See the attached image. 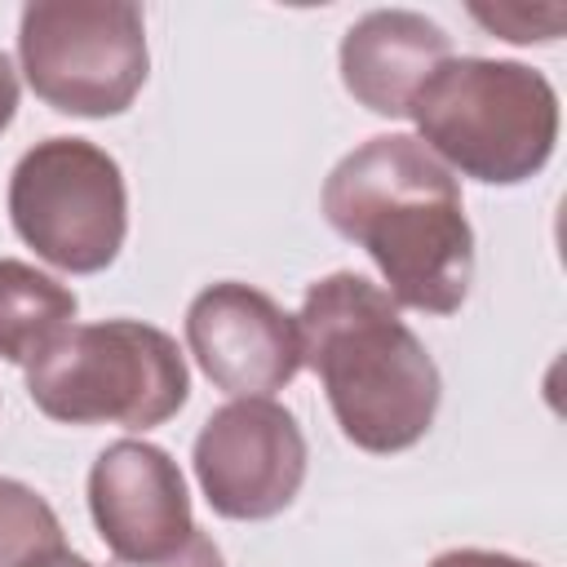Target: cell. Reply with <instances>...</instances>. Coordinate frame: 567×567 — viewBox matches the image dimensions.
<instances>
[{
	"label": "cell",
	"instance_id": "1",
	"mask_svg": "<svg viewBox=\"0 0 567 567\" xmlns=\"http://www.w3.org/2000/svg\"><path fill=\"white\" fill-rule=\"evenodd\" d=\"M319 204L328 226L372 257L394 306L425 315L465 306L474 284V230L461 182L421 137H368L337 159Z\"/></svg>",
	"mask_w": 567,
	"mask_h": 567
},
{
	"label": "cell",
	"instance_id": "2",
	"mask_svg": "<svg viewBox=\"0 0 567 567\" xmlns=\"http://www.w3.org/2000/svg\"><path fill=\"white\" fill-rule=\"evenodd\" d=\"M301 363L323 381L341 434L372 452H408L434 425L443 377L390 292L354 270L323 275L297 310Z\"/></svg>",
	"mask_w": 567,
	"mask_h": 567
},
{
	"label": "cell",
	"instance_id": "3",
	"mask_svg": "<svg viewBox=\"0 0 567 567\" xmlns=\"http://www.w3.org/2000/svg\"><path fill=\"white\" fill-rule=\"evenodd\" d=\"M408 115L443 168L483 186L536 177L558 142L554 84L509 58H447L421 84Z\"/></svg>",
	"mask_w": 567,
	"mask_h": 567
},
{
	"label": "cell",
	"instance_id": "4",
	"mask_svg": "<svg viewBox=\"0 0 567 567\" xmlns=\"http://www.w3.org/2000/svg\"><path fill=\"white\" fill-rule=\"evenodd\" d=\"M31 403L62 425L155 430L190 399L177 341L142 319L75 323L27 368Z\"/></svg>",
	"mask_w": 567,
	"mask_h": 567
},
{
	"label": "cell",
	"instance_id": "5",
	"mask_svg": "<svg viewBox=\"0 0 567 567\" xmlns=\"http://www.w3.org/2000/svg\"><path fill=\"white\" fill-rule=\"evenodd\" d=\"M18 62L53 111L124 115L151 71L142 9L128 0H31L18 18Z\"/></svg>",
	"mask_w": 567,
	"mask_h": 567
},
{
	"label": "cell",
	"instance_id": "6",
	"mask_svg": "<svg viewBox=\"0 0 567 567\" xmlns=\"http://www.w3.org/2000/svg\"><path fill=\"white\" fill-rule=\"evenodd\" d=\"M9 221L40 261L66 275L106 270L128 235V190L115 155L89 137H44L9 173Z\"/></svg>",
	"mask_w": 567,
	"mask_h": 567
},
{
	"label": "cell",
	"instance_id": "7",
	"mask_svg": "<svg viewBox=\"0 0 567 567\" xmlns=\"http://www.w3.org/2000/svg\"><path fill=\"white\" fill-rule=\"evenodd\" d=\"M306 434L275 399H230L199 425L190 447L204 501L235 523L284 514L306 483Z\"/></svg>",
	"mask_w": 567,
	"mask_h": 567
},
{
	"label": "cell",
	"instance_id": "8",
	"mask_svg": "<svg viewBox=\"0 0 567 567\" xmlns=\"http://www.w3.org/2000/svg\"><path fill=\"white\" fill-rule=\"evenodd\" d=\"M89 514L124 567H155L195 536L177 461L146 439H115L89 470Z\"/></svg>",
	"mask_w": 567,
	"mask_h": 567
},
{
	"label": "cell",
	"instance_id": "9",
	"mask_svg": "<svg viewBox=\"0 0 567 567\" xmlns=\"http://www.w3.org/2000/svg\"><path fill=\"white\" fill-rule=\"evenodd\" d=\"M186 346L204 377L235 399H270L301 372V332L275 297L221 279L186 306Z\"/></svg>",
	"mask_w": 567,
	"mask_h": 567
},
{
	"label": "cell",
	"instance_id": "10",
	"mask_svg": "<svg viewBox=\"0 0 567 567\" xmlns=\"http://www.w3.org/2000/svg\"><path fill=\"white\" fill-rule=\"evenodd\" d=\"M452 58V35L416 9H372L341 35V84L372 115L403 120L421 84Z\"/></svg>",
	"mask_w": 567,
	"mask_h": 567
},
{
	"label": "cell",
	"instance_id": "11",
	"mask_svg": "<svg viewBox=\"0 0 567 567\" xmlns=\"http://www.w3.org/2000/svg\"><path fill=\"white\" fill-rule=\"evenodd\" d=\"M75 292L31 261L0 257V359L31 368L75 328Z\"/></svg>",
	"mask_w": 567,
	"mask_h": 567
},
{
	"label": "cell",
	"instance_id": "12",
	"mask_svg": "<svg viewBox=\"0 0 567 567\" xmlns=\"http://www.w3.org/2000/svg\"><path fill=\"white\" fill-rule=\"evenodd\" d=\"M62 549L66 536L53 505L35 487L0 474V567H40Z\"/></svg>",
	"mask_w": 567,
	"mask_h": 567
},
{
	"label": "cell",
	"instance_id": "13",
	"mask_svg": "<svg viewBox=\"0 0 567 567\" xmlns=\"http://www.w3.org/2000/svg\"><path fill=\"white\" fill-rule=\"evenodd\" d=\"M483 27H492L496 35H505V40H514V44H532V40H554L549 31H540L536 27V18H549L554 9H523V4H496V9H483V4H474L470 9Z\"/></svg>",
	"mask_w": 567,
	"mask_h": 567
},
{
	"label": "cell",
	"instance_id": "14",
	"mask_svg": "<svg viewBox=\"0 0 567 567\" xmlns=\"http://www.w3.org/2000/svg\"><path fill=\"white\" fill-rule=\"evenodd\" d=\"M425 567H536V563L501 554V549H447V554L430 558Z\"/></svg>",
	"mask_w": 567,
	"mask_h": 567
},
{
	"label": "cell",
	"instance_id": "15",
	"mask_svg": "<svg viewBox=\"0 0 567 567\" xmlns=\"http://www.w3.org/2000/svg\"><path fill=\"white\" fill-rule=\"evenodd\" d=\"M155 567H226V558H221V549L213 545V536H204V532L195 527V536H190L173 558H164V563H155Z\"/></svg>",
	"mask_w": 567,
	"mask_h": 567
},
{
	"label": "cell",
	"instance_id": "16",
	"mask_svg": "<svg viewBox=\"0 0 567 567\" xmlns=\"http://www.w3.org/2000/svg\"><path fill=\"white\" fill-rule=\"evenodd\" d=\"M13 115H18V71H13V62L0 53V133L13 124Z\"/></svg>",
	"mask_w": 567,
	"mask_h": 567
},
{
	"label": "cell",
	"instance_id": "17",
	"mask_svg": "<svg viewBox=\"0 0 567 567\" xmlns=\"http://www.w3.org/2000/svg\"><path fill=\"white\" fill-rule=\"evenodd\" d=\"M40 567H93V563L80 558V554H71V549H62L58 558H49V563H40Z\"/></svg>",
	"mask_w": 567,
	"mask_h": 567
}]
</instances>
